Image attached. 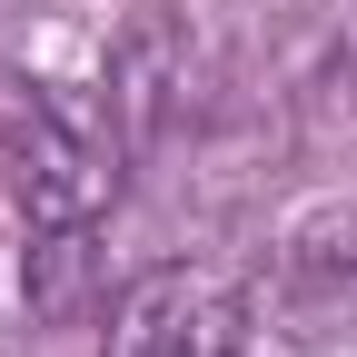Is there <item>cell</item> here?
<instances>
[{
	"instance_id": "6da1fadb",
	"label": "cell",
	"mask_w": 357,
	"mask_h": 357,
	"mask_svg": "<svg viewBox=\"0 0 357 357\" xmlns=\"http://www.w3.org/2000/svg\"><path fill=\"white\" fill-rule=\"evenodd\" d=\"M109 199H119L109 129H89L50 79L0 70V208L40 238H60V229H89Z\"/></svg>"
},
{
	"instance_id": "3957f363",
	"label": "cell",
	"mask_w": 357,
	"mask_h": 357,
	"mask_svg": "<svg viewBox=\"0 0 357 357\" xmlns=\"http://www.w3.org/2000/svg\"><path fill=\"white\" fill-rule=\"evenodd\" d=\"M268 318H278L298 347H337L357 337V199L307 208L278 238V268H268Z\"/></svg>"
},
{
	"instance_id": "7a4b0ae2",
	"label": "cell",
	"mask_w": 357,
	"mask_h": 357,
	"mask_svg": "<svg viewBox=\"0 0 357 357\" xmlns=\"http://www.w3.org/2000/svg\"><path fill=\"white\" fill-rule=\"evenodd\" d=\"M248 328H258V298L208 258H169L149 278H129L109 298V328H100V357H248Z\"/></svg>"
}]
</instances>
